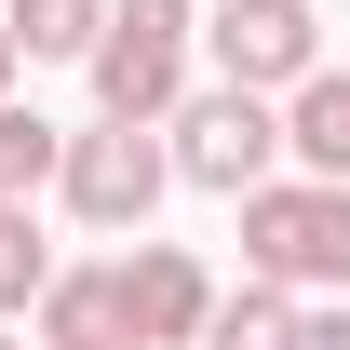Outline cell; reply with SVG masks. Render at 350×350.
<instances>
[{"label": "cell", "mask_w": 350, "mask_h": 350, "mask_svg": "<svg viewBox=\"0 0 350 350\" xmlns=\"http://www.w3.org/2000/svg\"><path fill=\"white\" fill-rule=\"evenodd\" d=\"M0 216H14V202H0Z\"/></svg>", "instance_id": "16"}, {"label": "cell", "mask_w": 350, "mask_h": 350, "mask_svg": "<svg viewBox=\"0 0 350 350\" xmlns=\"http://www.w3.org/2000/svg\"><path fill=\"white\" fill-rule=\"evenodd\" d=\"M297 350H350V310H310V323H297Z\"/></svg>", "instance_id": "13"}, {"label": "cell", "mask_w": 350, "mask_h": 350, "mask_svg": "<svg viewBox=\"0 0 350 350\" xmlns=\"http://www.w3.org/2000/svg\"><path fill=\"white\" fill-rule=\"evenodd\" d=\"M41 350H122V283H108V269H54Z\"/></svg>", "instance_id": "8"}, {"label": "cell", "mask_w": 350, "mask_h": 350, "mask_svg": "<svg viewBox=\"0 0 350 350\" xmlns=\"http://www.w3.org/2000/svg\"><path fill=\"white\" fill-rule=\"evenodd\" d=\"M202 54H216V81H243V94H297L310 68H323V14H310V0H216V14H202Z\"/></svg>", "instance_id": "5"}, {"label": "cell", "mask_w": 350, "mask_h": 350, "mask_svg": "<svg viewBox=\"0 0 350 350\" xmlns=\"http://www.w3.org/2000/svg\"><path fill=\"white\" fill-rule=\"evenodd\" d=\"M108 283H122V350H202L216 283L189 243H135V256H108Z\"/></svg>", "instance_id": "6"}, {"label": "cell", "mask_w": 350, "mask_h": 350, "mask_svg": "<svg viewBox=\"0 0 350 350\" xmlns=\"http://www.w3.org/2000/svg\"><path fill=\"white\" fill-rule=\"evenodd\" d=\"M0 27H14V54H27V68H81V54L108 41V0H14Z\"/></svg>", "instance_id": "9"}, {"label": "cell", "mask_w": 350, "mask_h": 350, "mask_svg": "<svg viewBox=\"0 0 350 350\" xmlns=\"http://www.w3.org/2000/svg\"><path fill=\"white\" fill-rule=\"evenodd\" d=\"M54 189H68L81 229H135L148 243V202L175 189V148H162V122H81L68 162H54Z\"/></svg>", "instance_id": "3"}, {"label": "cell", "mask_w": 350, "mask_h": 350, "mask_svg": "<svg viewBox=\"0 0 350 350\" xmlns=\"http://www.w3.org/2000/svg\"><path fill=\"white\" fill-rule=\"evenodd\" d=\"M283 148H297L310 175H337V189H350V68H310V81L283 94Z\"/></svg>", "instance_id": "7"}, {"label": "cell", "mask_w": 350, "mask_h": 350, "mask_svg": "<svg viewBox=\"0 0 350 350\" xmlns=\"http://www.w3.org/2000/svg\"><path fill=\"white\" fill-rule=\"evenodd\" d=\"M0 350H27V323H0Z\"/></svg>", "instance_id": "15"}, {"label": "cell", "mask_w": 350, "mask_h": 350, "mask_svg": "<svg viewBox=\"0 0 350 350\" xmlns=\"http://www.w3.org/2000/svg\"><path fill=\"white\" fill-rule=\"evenodd\" d=\"M162 135H175V175H189V189H216V202L269 189V162H283V108H269V94H243V81H202Z\"/></svg>", "instance_id": "4"}, {"label": "cell", "mask_w": 350, "mask_h": 350, "mask_svg": "<svg viewBox=\"0 0 350 350\" xmlns=\"http://www.w3.org/2000/svg\"><path fill=\"white\" fill-rule=\"evenodd\" d=\"M189 41H202V0H108V41L94 68V122H175L189 108Z\"/></svg>", "instance_id": "1"}, {"label": "cell", "mask_w": 350, "mask_h": 350, "mask_svg": "<svg viewBox=\"0 0 350 350\" xmlns=\"http://www.w3.org/2000/svg\"><path fill=\"white\" fill-rule=\"evenodd\" d=\"M14 68H27V54H14V27H0V94H14Z\"/></svg>", "instance_id": "14"}, {"label": "cell", "mask_w": 350, "mask_h": 350, "mask_svg": "<svg viewBox=\"0 0 350 350\" xmlns=\"http://www.w3.org/2000/svg\"><path fill=\"white\" fill-rule=\"evenodd\" d=\"M54 162H68V135H54L41 108H14V94H0V202H27V189H54Z\"/></svg>", "instance_id": "11"}, {"label": "cell", "mask_w": 350, "mask_h": 350, "mask_svg": "<svg viewBox=\"0 0 350 350\" xmlns=\"http://www.w3.org/2000/svg\"><path fill=\"white\" fill-rule=\"evenodd\" d=\"M310 310L283 297V283H243V297H216V323H202V350H297Z\"/></svg>", "instance_id": "10"}, {"label": "cell", "mask_w": 350, "mask_h": 350, "mask_svg": "<svg viewBox=\"0 0 350 350\" xmlns=\"http://www.w3.org/2000/svg\"><path fill=\"white\" fill-rule=\"evenodd\" d=\"M41 297H54V243L27 229V202H14V216H0V323H27Z\"/></svg>", "instance_id": "12"}, {"label": "cell", "mask_w": 350, "mask_h": 350, "mask_svg": "<svg viewBox=\"0 0 350 350\" xmlns=\"http://www.w3.org/2000/svg\"><path fill=\"white\" fill-rule=\"evenodd\" d=\"M243 269L283 283V297L350 283V189L337 175H269V189H243Z\"/></svg>", "instance_id": "2"}]
</instances>
